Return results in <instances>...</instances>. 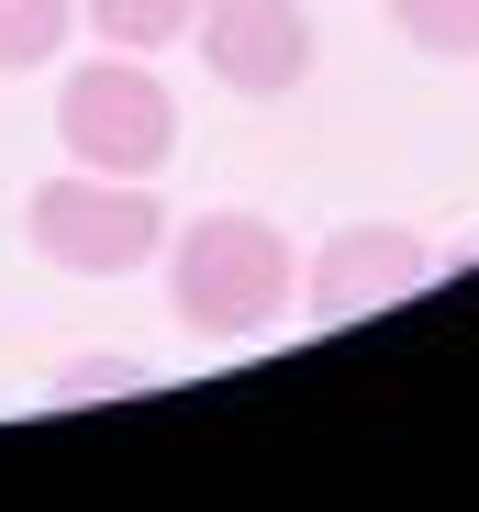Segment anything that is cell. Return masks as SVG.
<instances>
[{
    "label": "cell",
    "instance_id": "6da1fadb",
    "mask_svg": "<svg viewBox=\"0 0 479 512\" xmlns=\"http://www.w3.org/2000/svg\"><path fill=\"white\" fill-rule=\"evenodd\" d=\"M168 301L201 346H257L301 301V256L268 212H190L168 234Z\"/></svg>",
    "mask_w": 479,
    "mask_h": 512
},
{
    "label": "cell",
    "instance_id": "7a4b0ae2",
    "mask_svg": "<svg viewBox=\"0 0 479 512\" xmlns=\"http://www.w3.org/2000/svg\"><path fill=\"white\" fill-rule=\"evenodd\" d=\"M23 245L67 279H134L168 256V201L145 179H101V167H67L23 201Z\"/></svg>",
    "mask_w": 479,
    "mask_h": 512
},
{
    "label": "cell",
    "instance_id": "3957f363",
    "mask_svg": "<svg viewBox=\"0 0 479 512\" xmlns=\"http://www.w3.org/2000/svg\"><path fill=\"white\" fill-rule=\"evenodd\" d=\"M56 145L78 167H101V179H156V167L179 156V101L168 78H156L145 56H78L56 78Z\"/></svg>",
    "mask_w": 479,
    "mask_h": 512
},
{
    "label": "cell",
    "instance_id": "277c9868",
    "mask_svg": "<svg viewBox=\"0 0 479 512\" xmlns=\"http://www.w3.org/2000/svg\"><path fill=\"white\" fill-rule=\"evenodd\" d=\"M201 67L223 78L234 101H290L312 67H324V34H312L301 0H201L190 12Z\"/></svg>",
    "mask_w": 479,
    "mask_h": 512
},
{
    "label": "cell",
    "instance_id": "5b68a950",
    "mask_svg": "<svg viewBox=\"0 0 479 512\" xmlns=\"http://www.w3.org/2000/svg\"><path fill=\"white\" fill-rule=\"evenodd\" d=\"M457 268V245L413 234V223H335L301 268V301L312 312H379V301H413Z\"/></svg>",
    "mask_w": 479,
    "mask_h": 512
},
{
    "label": "cell",
    "instance_id": "8992f818",
    "mask_svg": "<svg viewBox=\"0 0 479 512\" xmlns=\"http://www.w3.org/2000/svg\"><path fill=\"white\" fill-rule=\"evenodd\" d=\"M190 12H201V0H78V23H90L101 45H123V56L179 45V34H190Z\"/></svg>",
    "mask_w": 479,
    "mask_h": 512
},
{
    "label": "cell",
    "instance_id": "52a82bcc",
    "mask_svg": "<svg viewBox=\"0 0 479 512\" xmlns=\"http://www.w3.org/2000/svg\"><path fill=\"white\" fill-rule=\"evenodd\" d=\"M67 34H78V0H0V78L67 56Z\"/></svg>",
    "mask_w": 479,
    "mask_h": 512
},
{
    "label": "cell",
    "instance_id": "ba28073f",
    "mask_svg": "<svg viewBox=\"0 0 479 512\" xmlns=\"http://www.w3.org/2000/svg\"><path fill=\"white\" fill-rule=\"evenodd\" d=\"M390 23H402L424 56H446V67L479 56V0H390Z\"/></svg>",
    "mask_w": 479,
    "mask_h": 512
},
{
    "label": "cell",
    "instance_id": "9c48e42d",
    "mask_svg": "<svg viewBox=\"0 0 479 512\" xmlns=\"http://www.w3.org/2000/svg\"><path fill=\"white\" fill-rule=\"evenodd\" d=\"M67 390H145V357H78Z\"/></svg>",
    "mask_w": 479,
    "mask_h": 512
}]
</instances>
